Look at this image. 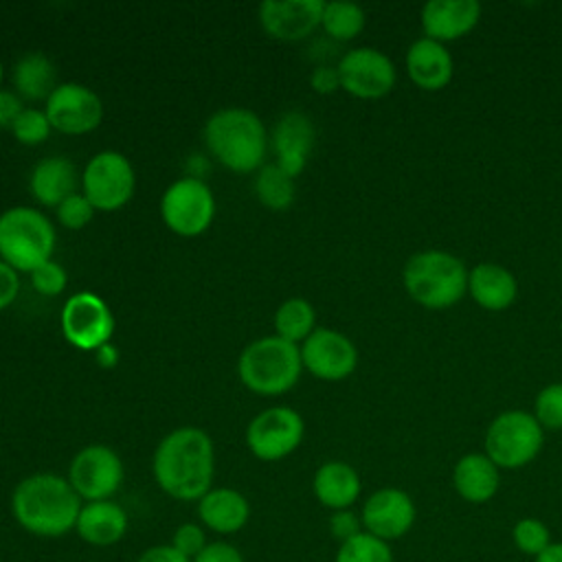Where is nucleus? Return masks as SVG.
<instances>
[{"label":"nucleus","instance_id":"obj_35","mask_svg":"<svg viewBox=\"0 0 562 562\" xmlns=\"http://www.w3.org/2000/svg\"><path fill=\"white\" fill-rule=\"evenodd\" d=\"M97 209L90 204V200L77 191L72 193L70 198H66L57 209H55V215H57V222L68 228V231H81L86 228L92 217H94Z\"/></svg>","mask_w":562,"mask_h":562},{"label":"nucleus","instance_id":"obj_10","mask_svg":"<svg viewBox=\"0 0 562 562\" xmlns=\"http://www.w3.org/2000/svg\"><path fill=\"white\" fill-rule=\"evenodd\" d=\"M125 476V468L114 448L105 443L83 446L68 463V483L83 503L110 501Z\"/></svg>","mask_w":562,"mask_h":562},{"label":"nucleus","instance_id":"obj_44","mask_svg":"<svg viewBox=\"0 0 562 562\" xmlns=\"http://www.w3.org/2000/svg\"><path fill=\"white\" fill-rule=\"evenodd\" d=\"M94 353H97V362H99L103 369H110V367H114V364H116V360H119L116 347H112L110 342H108V345H103L101 349H97Z\"/></svg>","mask_w":562,"mask_h":562},{"label":"nucleus","instance_id":"obj_45","mask_svg":"<svg viewBox=\"0 0 562 562\" xmlns=\"http://www.w3.org/2000/svg\"><path fill=\"white\" fill-rule=\"evenodd\" d=\"M533 562H562V542H551L542 553L533 558Z\"/></svg>","mask_w":562,"mask_h":562},{"label":"nucleus","instance_id":"obj_34","mask_svg":"<svg viewBox=\"0 0 562 562\" xmlns=\"http://www.w3.org/2000/svg\"><path fill=\"white\" fill-rule=\"evenodd\" d=\"M533 417L544 430H562V382L547 384L538 391Z\"/></svg>","mask_w":562,"mask_h":562},{"label":"nucleus","instance_id":"obj_26","mask_svg":"<svg viewBox=\"0 0 562 562\" xmlns=\"http://www.w3.org/2000/svg\"><path fill=\"white\" fill-rule=\"evenodd\" d=\"M468 294L487 312H503L518 296L514 272L494 261H481L468 272Z\"/></svg>","mask_w":562,"mask_h":562},{"label":"nucleus","instance_id":"obj_8","mask_svg":"<svg viewBox=\"0 0 562 562\" xmlns=\"http://www.w3.org/2000/svg\"><path fill=\"white\" fill-rule=\"evenodd\" d=\"M165 226L180 237L202 235L215 217V195L202 178L184 176L171 182L160 198Z\"/></svg>","mask_w":562,"mask_h":562},{"label":"nucleus","instance_id":"obj_30","mask_svg":"<svg viewBox=\"0 0 562 562\" xmlns=\"http://www.w3.org/2000/svg\"><path fill=\"white\" fill-rule=\"evenodd\" d=\"M364 22H367L364 11L356 2L331 0V2H325V7H323L321 29L325 31L327 37H331L336 42L356 40L362 33Z\"/></svg>","mask_w":562,"mask_h":562},{"label":"nucleus","instance_id":"obj_5","mask_svg":"<svg viewBox=\"0 0 562 562\" xmlns=\"http://www.w3.org/2000/svg\"><path fill=\"white\" fill-rule=\"evenodd\" d=\"M303 371L301 349L279 336H263L244 347L237 358L241 384L263 397L283 395L299 382Z\"/></svg>","mask_w":562,"mask_h":562},{"label":"nucleus","instance_id":"obj_13","mask_svg":"<svg viewBox=\"0 0 562 562\" xmlns=\"http://www.w3.org/2000/svg\"><path fill=\"white\" fill-rule=\"evenodd\" d=\"M336 68L340 75V90L356 99H382L397 81V70L391 57L373 46L347 50Z\"/></svg>","mask_w":562,"mask_h":562},{"label":"nucleus","instance_id":"obj_38","mask_svg":"<svg viewBox=\"0 0 562 562\" xmlns=\"http://www.w3.org/2000/svg\"><path fill=\"white\" fill-rule=\"evenodd\" d=\"M327 527H329V533L331 538L338 540V544L351 540L353 536L362 533V520H360V514H356L353 509H338V512H331L329 520H327Z\"/></svg>","mask_w":562,"mask_h":562},{"label":"nucleus","instance_id":"obj_47","mask_svg":"<svg viewBox=\"0 0 562 562\" xmlns=\"http://www.w3.org/2000/svg\"><path fill=\"white\" fill-rule=\"evenodd\" d=\"M560 272H562V261H560Z\"/></svg>","mask_w":562,"mask_h":562},{"label":"nucleus","instance_id":"obj_2","mask_svg":"<svg viewBox=\"0 0 562 562\" xmlns=\"http://www.w3.org/2000/svg\"><path fill=\"white\" fill-rule=\"evenodd\" d=\"M15 522L35 538H61L75 531L83 501L66 476L35 472L24 476L11 492Z\"/></svg>","mask_w":562,"mask_h":562},{"label":"nucleus","instance_id":"obj_42","mask_svg":"<svg viewBox=\"0 0 562 562\" xmlns=\"http://www.w3.org/2000/svg\"><path fill=\"white\" fill-rule=\"evenodd\" d=\"M24 108H26L24 101L13 90L0 88V127L2 130H11Z\"/></svg>","mask_w":562,"mask_h":562},{"label":"nucleus","instance_id":"obj_32","mask_svg":"<svg viewBox=\"0 0 562 562\" xmlns=\"http://www.w3.org/2000/svg\"><path fill=\"white\" fill-rule=\"evenodd\" d=\"M512 542L514 547L529 558H536L538 553H542L553 540H551V531L549 527L536 518V516H525L518 518L512 527Z\"/></svg>","mask_w":562,"mask_h":562},{"label":"nucleus","instance_id":"obj_4","mask_svg":"<svg viewBox=\"0 0 562 562\" xmlns=\"http://www.w3.org/2000/svg\"><path fill=\"white\" fill-rule=\"evenodd\" d=\"M465 263L446 250L428 248L411 255L402 270L406 294L426 310H448L468 292Z\"/></svg>","mask_w":562,"mask_h":562},{"label":"nucleus","instance_id":"obj_41","mask_svg":"<svg viewBox=\"0 0 562 562\" xmlns=\"http://www.w3.org/2000/svg\"><path fill=\"white\" fill-rule=\"evenodd\" d=\"M20 292V272L0 259V312L7 310Z\"/></svg>","mask_w":562,"mask_h":562},{"label":"nucleus","instance_id":"obj_1","mask_svg":"<svg viewBox=\"0 0 562 562\" xmlns=\"http://www.w3.org/2000/svg\"><path fill=\"white\" fill-rule=\"evenodd\" d=\"M151 474L173 501H200L213 487L215 448L209 432L182 426L167 432L154 450Z\"/></svg>","mask_w":562,"mask_h":562},{"label":"nucleus","instance_id":"obj_15","mask_svg":"<svg viewBox=\"0 0 562 562\" xmlns=\"http://www.w3.org/2000/svg\"><path fill=\"white\" fill-rule=\"evenodd\" d=\"M303 369L318 380L338 382L349 378L358 367V349L342 331L316 327L301 345Z\"/></svg>","mask_w":562,"mask_h":562},{"label":"nucleus","instance_id":"obj_23","mask_svg":"<svg viewBox=\"0 0 562 562\" xmlns=\"http://www.w3.org/2000/svg\"><path fill=\"white\" fill-rule=\"evenodd\" d=\"M79 184L81 176L77 173L75 162L66 156H48L40 160L29 176L31 195L48 209H57L66 198L77 193Z\"/></svg>","mask_w":562,"mask_h":562},{"label":"nucleus","instance_id":"obj_28","mask_svg":"<svg viewBox=\"0 0 562 562\" xmlns=\"http://www.w3.org/2000/svg\"><path fill=\"white\" fill-rule=\"evenodd\" d=\"M272 323L274 336L301 345L316 329V312L307 299L292 296L277 307Z\"/></svg>","mask_w":562,"mask_h":562},{"label":"nucleus","instance_id":"obj_6","mask_svg":"<svg viewBox=\"0 0 562 562\" xmlns=\"http://www.w3.org/2000/svg\"><path fill=\"white\" fill-rule=\"evenodd\" d=\"M53 222L33 206H11L0 213V259L18 272H33L53 259Z\"/></svg>","mask_w":562,"mask_h":562},{"label":"nucleus","instance_id":"obj_3","mask_svg":"<svg viewBox=\"0 0 562 562\" xmlns=\"http://www.w3.org/2000/svg\"><path fill=\"white\" fill-rule=\"evenodd\" d=\"M209 154L228 171L252 173L266 165L270 136L263 121L246 108L213 112L202 130Z\"/></svg>","mask_w":562,"mask_h":562},{"label":"nucleus","instance_id":"obj_21","mask_svg":"<svg viewBox=\"0 0 562 562\" xmlns=\"http://www.w3.org/2000/svg\"><path fill=\"white\" fill-rule=\"evenodd\" d=\"M406 75L426 92L443 90L454 75L452 55L446 44L430 37H419L406 50Z\"/></svg>","mask_w":562,"mask_h":562},{"label":"nucleus","instance_id":"obj_40","mask_svg":"<svg viewBox=\"0 0 562 562\" xmlns=\"http://www.w3.org/2000/svg\"><path fill=\"white\" fill-rule=\"evenodd\" d=\"M310 86L316 94H334L340 90V75L338 68L331 64H321L310 75Z\"/></svg>","mask_w":562,"mask_h":562},{"label":"nucleus","instance_id":"obj_19","mask_svg":"<svg viewBox=\"0 0 562 562\" xmlns=\"http://www.w3.org/2000/svg\"><path fill=\"white\" fill-rule=\"evenodd\" d=\"M481 20L476 0H430L422 9L424 37L448 44L468 35Z\"/></svg>","mask_w":562,"mask_h":562},{"label":"nucleus","instance_id":"obj_36","mask_svg":"<svg viewBox=\"0 0 562 562\" xmlns=\"http://www.w3.org/2000/svg\"><path fill=\"white\" fill-rule=\"evenodd\" d=\"M29 277H31L33 290L42 296H57L66 290V283H68L66 270L55 259H48L46 263L37 266L33 272H29Z\"/></svg>","mask_w":562,"mask_h":562},{"label":"nucleus","instance_id":"obj_31","mask_svg":"<svg viewBox=\"0 0 562 562\" xmlns=\"http://www.w3.org/2000/svg\"><path fill=\"white\" fill-rule=\"evenodd\" d=\"M334 562H395L391 544L362 531L338 544Z\"/></svg>","mask_w":562,"mask_h":562},{"label":"nucleus","instance_id":"obj_24","mask_svg":"<svg viewBox=\"0 0 562 562\" xmlns=\"http://www.w3.org/2000/svg\"><path fill=\"white\" fill-rule=\"evenodd\" d=\"M452 487L465 503L483 505L501 487V468L485 452H468L452 468Z\"/></svg>","mask_w":562,"mask_h":562},{"label":"nucleus","instance_id":"obj_14","mask_svg":"<svg viewBox=\"0 0 562 562\" xmlns=\"http://www.w3.org/2000/svg\"><path fill=\"white\" fill-rule=\"evenodd\" d=\"M44 112L53 130L79 136L99 127L103 103L92 88L77 81H61L44 103Z\"/></svg>","mask_w":562,"mask_h":562},{"label":"nucleus","instance_id":"obj_33","mask_svg":"<svg viewBox=\"0 0 562 562\" xmlns=\"http://www.w3.org/2000/svg\"><path fill=\"white\" fill-rule=\"evenodd\" d=\"M50 132H53V127L48 123L46 112L40 108H31V105H26L22 110V114L15 119V123L11 127L13 138L22 145H40L48 138Z\"/></svg>","mask_w":562,"mask_h":562},{"label":"nucleus","instance_id":"obj_16","mask_svg":"<svg viewBox=\"0 0 562 562\" xmlns=\"http://www.w3.org/2000/svg\"><path fill=\"white\" fill-rule=\"evenodd\" d=\"M417 518L415 501L402 487H380L371 492L360 509L362 529L384 542L404 538Z\"/></svg>","mask_w":562,"mask_h":562},{"label":"nucleus","instance_id":"obj_12","mask_svg":"<svg viewBox=\"0 0 562 562\" xmlns=\"http://www.w3.org/2000/svg\"><path fill=\"white\" fill-rule=\"evenodd\" d=\"M61 334L72 347L97 351L114 334V314L99 294L77 292L61 307Z\"/></svg>","mask_w":562,"mask_h":562},{"label":"nucleus","instance_id":"obj_46","mask_svg":"<svg viewBox=\"0 0 562 562\" xmlns=\"http://www.w3.org/2000/svg\"><path fill=\"white\" fill-rule=\"evenodd\" d=\"M2 79H4V68H2V61H0V86H2Z\"/></svg>","mask_w":562,"mask_h":562},{"label":"nucleus","instance_id":"obj_29","mask_svg":"<svg viewBox=\"0 0 562 562\" xmlns=\"http://www.w3.org/2000/svg\"><path fill=\"white\" fill-rule=\"evenodd\" d=\"M252 191L257 195V200L270 209V211H285L292 206L294 195H296V187H294V178H290L283 169H279L274 162L263 165L257 173H255V182H252Z\"/></svg>","mask_w":562,"mask_h":562},{"label":"nucleus","instance_id":"obj_43","mask_svg":"<svg viewBox=\"0 0 562 562\" xmlns=\"http://www.w3.org/2000/svg\"><path fill=\"white\" fill-rule=\"evenodd\" d=\"M136 562H191V560L180 551H176L171 544H154V547H147L136 558Z\"/></svg>","mask_w":562,"mask_h":562},{"label":"nucleus","instance_id":"obj_9","mask_svg":"<svg viewBox=\"0 0 562 562\" xmlns=\"http://www.w3.org/2000/svg\"><path fill=\"white\" fill-rule=\"evenodd\" d=\"M136 189V173L127 156L114 149L94 154L81 171V193L97 211L123 209Z\"/></svg>","mask_w":562,"mask_h":562},{"label":"nucleus","instance_id":"obj_39","mask_svg":"<svg viewBox=\"0 0 562 562\" xmlns=\"http://www.w3.org/2000/svg\"><path fill=\"white\" fill-rule=\"evenodd\" d=\"M191 562H244V555L233 542L213 540Z\"/></svg>","mask_w":562,"mask_h":562},{"label":"nucleus","instance_id":"obj_27","mask_svg":"<svg viewBox=\"0 0 562 562\" xmlns=\"http://www.w3.org/2000/svg\"><path fill=\"white\" fill-rule=\"evenodd\" d=\"M11 81H13V92L22 101H31V103H37V101L46 103L53 90L59 86L57 68L53 59L40 50L26 53L15 61Z\"/></svg>","mask_w":562,"mask_h":562},{"label":"nucleus","instance_id":"obj_18","mask_svg":"<svg viewBox=\"0 0 562 562\" xmlns=\"http://www.w3.org/2000/svg\"><path fill=\"white\" fill-rule=\"evenodd\" d=\"M316 130L312 119L301 110L285 112L272 127L270 147L274 154V165L283 169L290 178H296L307 167L310 154L314 149Z\"/></svg>","mask_w":562,"mask_h":562},{"label":"nucleus","instance_id":"obj_25","mask_svg":"<svg viewBox=\"0 0 562 562\" xmlns=\"http://www.w3.org/2000/svg\"><path fill=\"white\" fill-rule=\"evenodd\" d=\"M312 492L316 501L329 512L351 509L360 498L362 479L358 470L347 461H325L314 472Z\"/></svg>","mask_w":562,"mask_h":562},{"label":"nucleus","instance_id":"obj_7","mask_svg":"<svg viewBox=\"0 0 562 562\" xmlns=\"http://www.w3.org/2000/svg\"><path fill=\"white\" fill-rule=\"evenodd\" d=\"M544 446V428L538 424L533 413L512 408L498 413L483 439V452L501 470H520L529 465Z\"/></svg>","mask_w":562,"mask_h":562},{"label":"nucleus","instance_id":"obj_17","mask_svg":"<svg viewBox=\"0 0 562 562\" xmlns=\"http://www.w3.org/2000/svg\"><path fill=\"white\" fill-rule=\"evenodd\" d=\"M323 7V0H263L257 15L268 37L301 42L321 26Z\"/></svg>","mask_w":562,"mask_h":562},{"label":"nucleus","instance_id":"obj_20","mask_svg":"<svg viewBox=\"0 0 562 562\" xmlns=\"http://www.w3.org/2000/svg\"><path fill=\"white\" fill-rule=\"evenodd\" d=\"M250 520V503L235 487H211L198 501V522L217 536L241 531Z\"/></svg>","mask_w":562,"mask_h":562},{"label":"nucleus","instance_id":"obj_11","mask_svg":"<svg viewBox=\"0 0 562 562\" xmlns=\"http://www.w3.org/2000/svg\"><path fill=\"white\" fill-rule=\"evenodd\" d=\"M305 422L290 406H270L255 415L246 428V446L259 461H281L303 441Z\"/></svg>","mask_w":562,"mask_h":562},{"label":"nucleus","instance_id":"obj_22","mask_svg":"<svg viewBox=\"0 0 562 562\" xmlns=\"http://www.w3.org/2000/svg\"><path fill=\"white\" fill-rule=\"evenodd\" d=\"M130 516L116 501L83 503L75 522V533L90 547H112L125 538Z\"/></svg>","mask_w":562,"mask_h":562},{"label":"nucleus","instance_id":"obj_37","mask_svg":"<svg viewBox=\"0 0 562 562\" xmlns=\"http://www.w3.org/2000/svg\"><path fill=\"white\" fill-rule=\"evenodd\" d=\"M169 544L189 560H193L209 544L206 529L200 522H182L176 527Z\"/></svg>","mask_w":562,"mask_h":562}]
</instances>
